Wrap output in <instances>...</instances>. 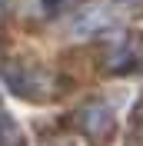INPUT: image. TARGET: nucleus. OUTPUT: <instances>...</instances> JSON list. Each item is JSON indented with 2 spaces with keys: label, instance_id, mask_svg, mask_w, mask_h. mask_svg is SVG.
Here are the masks:
<instances>
[{
  "label": "nucleus",
  "instance_id": "1",
  "mask_svg": "<svg viewBox=\"0 0 143 146\" xmlns=\"http://www.w3.org/2000/svg\"><path fill=\"white\" fill-rule=\"evenodd\" d=\"M113 23H120V13H116V7H113V3H107V0H97V3L83 7V13L77 17L73 30H77V33H97V30L113 27Z\"/></svg>",
  "mask_w": 143,
  "mask_h": 146
},
{
  "label": "nucleus",
  "instance_id": "2",
  "mask_svg": "<svg viewBox=\"0 0 143 146\" xmlns=\"http://www.w3.org/2000/svg\"><path fill=\"white\" fill-rule=\"evenodd\" d=\"M77 126H80L90 139H107L110 133H113V113H110L103 103H87V106L77 113Z\"/></svg>",
  "mask_w": 143,
  "mask_h": 146
},
{
  "label": "nucleus",
  "instance_id": "3",
  "mask_svg": "<svg viewBox=\"0 0 143 146\" xmlns=\"http://www.w3.org/2000/svg\"><path fill=\"white\" fill-rule=\"evenodd\" d=\"M43 3H47V7H60L63 0H43Z\"/></svg>",
  "mask_w": 143,
  "mask_h": 146
}]
</instances>
